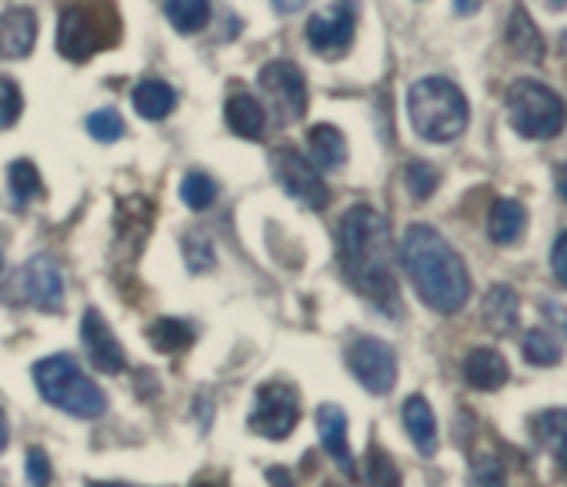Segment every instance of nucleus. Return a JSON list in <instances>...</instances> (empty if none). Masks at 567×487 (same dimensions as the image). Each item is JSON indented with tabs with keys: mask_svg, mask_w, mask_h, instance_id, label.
<instances>
[{
	"mask_svg": "<svg viewBox=\"0 0 567 487\" xmlns=\"http://www.w3.org/2000/svg\"><path fill=\"white\" fill-rule=\"evenodd\" d=\"M338 258L348 284L371 304L398 314V278L391 224L368 204L351 207L338 224Z\"/></svg>",
	"mask_w": 567,
	"mask_h": 487,
	"instance_id": "obj_1",
	"label": "nucleus"
},
{
	"mask_svg": "<svg viewBox=\"0 0 567 487\" xmlns=\"http://www.w3.org/2000/svg\"><path fill=\"white\" fill-rule=\"evenodd\" d=\"M401 265L417 298L437 314H457L471 298V278L461 255L427 224H411L401 240Z\"/></svg>",
	"mask_w": 567,
	"mask_h": 487,
	"instance_id": "obj_2",
	"label": "nucleus"
},
{
	"mask_svg": "<svg viewBox=\"0 0 567 487\" xmlns=\"http://www.w3.org/2000/svg\"><path fill=\"white\" fill-rule=\"evenodd\" d=\"M408 114L414 131L431 144L457 141L471 121L464 91L447 77H424L408 94Z\"/></svg>",
	"mask_w": 567,
	"mask_h": 487,
	"instance_id": "obj_3",
	"label": "nucleus"
},
{
	"mask_svg": "<svg viewBox=\"0 0 567 487\" xmlns=\"http://www.w3.org/2000/svg\"><path fill=\"white\" fill-rule=\"evenodd\" d=\"M121 41V21L111 0H71L58 21L61 58L84 64Z\"/></svg>",
	"mask_w": 567,
	"mask_h": 487,
	"instance_id": "obj_4",
	"label": "nucleus"
},
{
	"mask_svg": "<svg viewBox=\"0 0 567 487\" xmlns=\"http://www.w3.org/2000/svg\"><path fill=\"white\" fill-rule=\"evenodd\" d=\"M34 384L48 404H54L58 411H64L71 417L97 421L107 411L104 391L68 354H51V358L38 361L34 364Z\"/></svg>",
	"mask_w": 567,
	"mask_h": 487,
	"instance_id": "obj_5",
	"label": "nucleus"
},
{
	"mask_svg": "<svg viewBox=\"0 0 567 487\" xmlns=\"http://www.w3.org/2000/svg\"><path fill=\"white\" fill-rule=\"evenodd\" d=\"M507 117L520 137L550 141L564 131L567 107L550 87H544L537 81H514L507 87Z\"/></svg>",
	"mask_w": 567,
	"mask_h": 487,
	"instance_id": "obj_6",
	"label": "nucleus"
},
{
	"mask_svg": "<svg viewBox=\"0 0 567 487\" xmlns=\"http://www.w3.org/2000/svg\"><path fill=\"white\" fill-rule=\"evenodd\" d=\"M301 421V397L291 384H260L250 411V431L267 441H284Z\"/></svg>",
	"mask_w": 567,
	"mask_h": 487,
	"instance_id": "obj_7",
	"label": "nucleus"
},
{
	"mask_svg": "<svg viewBox=\"0 0 567 487\" xmlns=\"http://www.w3.org/2000/svg\"><path fill=\"white\" fill-rule=\"evenodd\" d=\"M270 167H274L277 184L288 190L295 200H301L311 210H324L328 207L331 190H328L318 164H311L301 151H295V147H277L270 154Z\"/></svg>",
	"mask_w": 567,
	"mask_h": 487,
	"instance_id": "obj_8",
	"label": "nucleus"
},
{
	"mask_svg": "<svg viewBox=\"0 0 567 487\" xmlns=\"http://www.w3.org/2000/svg\"><path fill=\"white\" fill-rule=\"evenodd\" d=\"M257 84H260V91L267 94L270 107L277 111V117L284 124L301 121L308 114V81H305L298 64H291V61H270V64L260 68Z\"/></svg>",
	"mask_w": 567,
	"mask_h": 487,
	"instance_id": "obj_9",
	"label": "nucleus"
},
{
	"mask_svg": "<svg viewBox=\"0 0 567 487\" xmlns=\"http://www.w3.org/2000/svg\"><path fill=\"white\" fill-rule=\"evenodd\" d=\"M11 298L18 304H34L41 311H61L64 304V278L58 261L48 255L31 258L14 278H11Z\"/></svg>",
	"mask_w": 567,
	"mask_h": 487,
	"instance_id": "obj_10",
	"label": "nucleus"
},
{
	"mask_svg": "<svg viewBox=\"0 0 567 487\" xmlns=\"http://www.w3.org/2000/svg\"><path fill=\"white\" fill-rule=\"evenodd\" d=\"M354 31H358V4L354 0H334L331 11L315 14L308 21V44L321 58L338 61L354 44Z\"/></svg>",
	"mask_w": 567,
	"mask_h": 487,
	"instance_id": "obj_11",
	"label": "nucleus"
},
{
	"mask_svg": "<svg viewBox=\"0 0 567 487\" xmlns=\"http://www.w3.org/2000/svg\"><path fill=\"white\" fill-rule=\"evenodd\" d=\"M348 367L371 394H391L398 381V358L394 351L378 338H358L348 351Z\"/></svg>",
	"mask_w": 567,
	"mask_h": 487,
	"instance_id": "obj_12",
	"label": "nucleus"
},
{
	"mask_svg": "<svg viewBox=\"0 0 567 487\" xmlns=\"http://www.w3.org/2000/svg\"><path fill=\"white\" fill-rule=\"evenodd\" d=\"M81 341H84V351L91 358V364L101 371V374H121L127 358H124V348L121 341L114 338V331L107 328V321L101 318V311H84L81 318Z\"/></svg>",
	"mask_w": 567,
	"mask_h": 487,
	"instance_id": "obj_13",
	"label": "nucleus"
},
{
	"mask_svg": "<svg viewBox=\"0 0 567 487\" xmlns=\"http://www.w3.org/2000/svg\"><path fill=\"white\" fill-rule=\"evenodd\" d=\"M38 41V14L31 8H11L0 14V61H24Z\"/></svg>",
	"mask_w": 567,
	"mask_h": 487,
	"instance_id": "obj_14",
	"label": "nucleus"
},
{
	"mask_svg": "<svg viewBox=\"0 0 567 487\" xmlns=\"http://www.w3.org/2000/svg\"><path fill=\"white\" fill-rule=\"evenodd\" d=\"M511 377L507 371V361L501 358V351L494 348H474L467 358H464V381L474 387V391H497L504 387Z\"/></svg>",
	"mask_w": 567,
	"mask_h": 487,
	"instance_id": "obj_15",
	"label": "nucleus"
},
{
	"mask_svg": "<svg viewBox=\"0 0 567 487\" xmlns=\"http://www.w3.org/2000/svg\"><path fill=\"white\" fill-rule=\"evenodd\" d=\"M318 431H321L324 450L344 467V474H354V457H351V444H348V417L338 404L318 407Z\"/></svg>",
	"mask_w": 567,
	"mask_h": 487,
	"instance_id": "obj_16",
	"label": "nucleus"
},
{
	"mask_svg": "<svg viewBox=\"0 0 567 487\" xmlns=\"http://www.w3.org/2000/svg\"><path fill=\"white\" fill-rule=\"evenodd\" d=\"M224 121L244 141H260L264 127H267V114H264L260 101H254L250 94H230L227 107H224Z\"/></svg>",
	"mask_w": 567,
	"mask_h": 487,
	"instance_id": "obj_17",
	"label": "nucleus"
},
{
	"mask_svg": "<svg viewBox=\"0 0 567 487\" xmlns=\"http://www.w3.org/2000/svg\"><path fill=\"white\" fill-rule=\"evenodd\" d=\"M401 417H404V427H408V434H411L414 447H417L424 457H431V454L437 450V421H434L431 404H427L421 394H414V397H408V401H404Z\"/></svg>",
	"mask_w": 567,
	"mask_h": 487,
	"instance_id": "obj_18",
	"label": "nucleus"
},
{
	"mask_svg": "<svg viewBox=\"0 0 567 487\" xmlns=\"http://www.w3.org/2000/svg\"><path fill=\"white\" fill-rule=\"evenodd\" d=\"M507 48L517 61H527V64H540L544 61V38L537 34L530 14L524 8H517L511 14V24H507Z\"/></svg>",
	"mask_w": 567,
	"mask_h": 487,
	"instance_id": "obj_19",
	"label": "nucleus"
},
{
	"mask_svg": "<svg viewBox=\"0 0 567 487\" xmlns=\"http://www.w3.org/2000/svg\"><path fill=\"white\" fill-rule=\"evenodd\" d=\"M484 324L487 331L494 334H511L514 324H517V294L514 288L507 284H494L487 294H484Z\"/></svg>",
	"mask_w": 567,
	"mask_h": 487,
	"instance_id": "obj_20",
	"label": "nucleus"
},
{
	"mask_svg": "<svg viewBox=\"0 0 567 487\" xmlns=\"http://www.w3.org/2000/svg\"><path fill=\"white\" fill-rule=\"evenodd\" d=\"M177 107V91L164 81H141L134 87V111L144 121H164Z\"/></svg>",
	"mask_w": 567,
	"mask_h": 487,
	"instance_id": "obj_21",
	"label": "nucleus"
},
{
	"mask_svg": "<svg viewBox=\"0 0 567 487\" xmlns=\"http://www.w3.org/2000/svg\"><path fill=\"white\" fill-rule=\"evenodd\" d=\"M524 224H527V210L517 200L511 197L494 200L491 217H487V234L494 244H514L524 234Z\"/></svg>",
	"mask_w": 567,
	"mask_h": 487,
	"instance_id": "obj_22",
	"label": "nucleus"
},
{
	"mask_svg": "<svg viewBox=\"0 0 567 487\" xmlns=\"http://www.w3.org/2000/svg\"><path fill=\"white\" fill-rule=\"evenodd\" d=\"M308 141H311V154H315V164L318 167H324V170L344 167V160H348V141H344V134L334 124H318Z\"/></svg>",
	"mask_w": 567,
	"mask_h": 487,
	"instance_id": "obj_23",
	"label": "nucleus"
},
{
	"mask_svg": "<svg viewBox=\"0 0 567 487\" xmlns=\"http://www.w3.org/2000/svg\"><path fill=\"white\" fill-rule=\"evenodd\" d=\"M164 14L177 34H197L210 21V0H164Z\"/></svg>",
	"mask_w": 567,
	"mask_h": 487,
	"instance_id": "obj_24",
	"label": "nucleus"
},
{
	"mask_svg": "<svg viewBox=\"0 0 567 487\" xmlns=\"http://www.w3.org/2000/svg\"><path fill=\"white\" fill-rule=\"evenodd\" d=\"M147 338H151L154 351H161V354H181V351H187L194 344L190 324H184L177 318H157L147 328Z\"/></svg>",
	"mask_w": 567,
	"mask_h": 487,
	"instance_id": "obj_25",
	"label": "nucleus"
},
{
	"mask_svg": "<svg viewBox=\"0 0 567 487\" xmlns=\"http://www.w3.org/2000/svg\"><path fill=\"white\" fill-rule=\"evenodd\" d=\"M520 354H524L534 367H554V364H560L564 348H560V341H557L550 331L530 328V331L524 334V341H520Z\"/></svg>",
	"mask_w": 567,
	"mask_h": 487,
	"instance_id": "obj_26",
	"label": "nucleus"
},
{
	"mask_svg": "<svg viewBox=\"0 0 567 487\" xmlns=\"http://www.w3.org/2000/svg\"><path fill=\"white\" fill-rule=\"evenodd\" d=\"M8 180H11V194L18 204H28L34 197H41L44 184H41V170L31 160H14L8 167Z\"/></svg>",
	"mask_w": 567,
	"mask_h": 487,
	"instance_id": "obj_27",
	"label": "nucleus"
},
{
	"mask_svg": "<svg viewBox=\"0 0 567 487\" xmlns=\"http://www.w3.org/2000/svg\"><path fill=\"white\" fill-rule=\"evenodd\" d=\"M217 197V184L210 174L204 170H190L184 180H181V200L190 207V210H207Z\"/></svg>",
	"mask_w": 567,
	"mask_h": 487,
	"instance_id": "obj_28",
	"label": "nucleus"
},
{
	"mask_svg": "<svg viewBox=\"0 0 567 487\" xmlns=\"http://www.w3.org/2000/svg\"><path fill=\"white\" fill-rule=\"evenodd\" d=\"M404 180H408V190H411V197H417V200H427L434 190H437V184H441V174L427 164V160H411L408 164V170H404Z\"/></svg>",
	"mask_w": 567,
	"mask_h": 487,
	"instance_id": "obj_29",
	"label": "nucleus"
},
{
	"mask_svg": "<svg viewBox=\"0 0 567 487\" xmlns=\"http://www.w3.org/2000/svg\"><path fill=\"white\" fill-rule=\"evenodd\" d=\"M24 114V94L11 77H0V131H11Z\"/></svg>",
	"mask_w": 567,
	"mask_h": 487,
	"instance_id": "obj_30",
	"label": "nucleus"
},
{
	"mask_svg": "<svg viewBox=\"0 0 567 487\" xmlns=\"http://www.w3.org/2000/svg\"><path fill=\"white\" fill-rule=\"evenodd\" d=\"M87 134L101 144H111V141H121L124 137V117L114 111V107H104V111H94L87 117Z\"/></svg>",
	"mask_w": 567,
	"mask_h": 487,
	"instance_id": "obj_31",
	"label": "nucleus"
},
{
	"mask_svg": "<svg viewBox=\"0 0 567 487\" xmlns=\"http://www.w3.org/2000/svg\"><path fill=\"white\" fill-rule=\"evenodd\" d=\"M368 484L371 487H401V470L381 447L368 450Z\"/></svg>",
	"mask_w": 567,
	"mask_h": 487,
	"instance_id": "obj_32",
	"label": "nucleus"
},
{
	"mask_svg": "<svg viewBox=\"0 0 567 487\" xmlns=\"http://www.w3.org/2000/svg\"><path fill=\"white\" fill-rule=\"evenodd\" d=\"M471 487H507L504 467L494 454H481L471 467Z\"/></svg>",
	"mask_w": 567,
	"mask_h": 487,
	"instance_id": "obj_33",
	"label": "nucleus"
},
{
	"mask_svg": "<svg viewBox=\"0 0 567 487\" xmlns=\"http://www.w3.org/2000/svg\"><path fill=\"white\" fill-rule=\"evenodd\" d=\"M184 251H187V268L190 271H207L214 265V251H210V240L204 234H190L184 240Z\"/></svg>",
	"mask_w": 567,
	"mask_h": 487,
	"instance_id": "obj_34",
	"label": "nucleus"
},
{
	"mask_svg": "<svg viewBox=\"0 0 567 487\" xmlns=\"http://www.w3.org/2000/svg\"><path fill=\"white\" fill-rule=\"evenodd\" d=\"M28 480L34 487H48L51 484V457L41 447H31L28 450Z\"/></svg>",
	"mask_w": 567,
	"mask_h": 487,
	"instance_id": "obj_35",
	"label": "nucleus"
},
{
	"mask_svg": "<svg viewBox=\"0 0 567 487\" xmlns=\"http://www.w3.org/2000/svg\"><path fill=\"white\" fill-rule=\"evenodd\" d=\"M550 268H554V278L560 281V288H567V230L557 237L554 251H550Z\"/></svg>",
	"mask_w": 567,
	"mask_h": 487,
	"instance_id": "obj_36",
	"label": "nucleus"
},
{
	"mask_svg": "<svg viewBox=\"0 0 567 487\" xmlns=\"http://www.w3.org/2000/svg\"><path fill=\"white\" fill-rule=\"evenodd\" d=\"M267 480L274 484V487H295V477L284 470V467H270L267 470Z\"/></svg>",
	"mask_w": 567,
	"mask_h": 487,
	"instance_id": "obj_37",
	"label": "nucleus"
},
{
	"mask_svg": "<svg viewBox=\"0 0 567 487\" xmlns=\"http://www.w3.org/2000/svg\"><path fill=\"white\" fill-rule=\"evenodd\" d=\"M554 447H557V460H560V467H564V474H567V424H564V431L554 437Z\"/></svg>",
	"mask_w": 567,
	"mask_h": 487,
	"instance_id": "obj_38",
	"label": "nucleus"
},
{
	"mask_svg": "<svg viewBox=\"0 0 567 487\" xmlns=\"http://www.w3.org/2000/svg\"><path fill=\"white\" fill-rule=\"evenodd\" d=\"M270 4L280 11V14H295V11H301L308 0H270Z\"/></svg>",
	"mask_w": 567,
	"mask_h": 487,
	"instance_id": "obj_39",
	"label": "nucleus"
},
{
	"mask_svg": "<svg viewBox=\"0 0 567 487\" xmlns=\"http://www.w3.org/2000/svg\"><path fill=\"white\" fill-rule=\"evenodd\" d=\"M481 4H484V0H454V11L457 14H474V11H481Z\"/></svg>",
	"mask_w": 567,
	"mask_h": 487,
	"instance_id": "obj_40",
	"label": "nucleus"
},
{
	"mask_svg": "<svg viewBox=\"0 0 567 487\" xmlns=\"http://www.w3.org/2000/svg\"><path fill=\"white\" fill-rule=\"evenodd\" d=\"M8 434H11V427H8V414L0 411V450L8 447Z\"/></svg>",
	"mask_w": 567,
	"mask_h": 487,
	"instance_id": "obj_41",
	"label": "nucleus"
},
{
	"mask_svg": "<svg viewBox=\"0 0 567 487\" xmlns=\"http://www.w3.org/2000/svg\"><path fill=\"white\" fill-rule=\"evenodd\" d=\"M557 190H560V197L567 200V164L557 167Z\"/></svg>",
	"mask_w": 567,
	"mask_h": 487,
	"instance_id": "obj_42",
	"label": "nucleus"
},
{
	"mask_svg": "<svg viewBox=\"0 0 567 487\" xmlns=\"http://www.w3.org/2000/svg\"><path fill=\"white\" fill-rule=\"evenodd\" d=\"M547 8H550V11H564V8H567V0H547Z\"/></svg>",
	"mask_w": 567,
	"mask_h": 487,
	"instance_id": "obj_43",
	"label": "nucleus"
},
{
	"mask_svg": "<svg viewBox=\"0 0 567 487\" xmlns=\"http://www.w3.org/2000/svg\"><path fill=\"white\" fill-rule=\"evenodd\" d=\"M87 487H131V484H87Z\"/></svg>",
	"mask_w": 567,
	"mask_h": 487,
	"instance_id": "obj_44",
	"label": "nucleus"
},
{
	"mask_svg": "<svg viewBox=\"0 0 567 487\" xmlns=\"http://www.w3.org/2000/svg\"><path fill=\"white\" fill-rule=\"evenodd\" d=\"M197 487H217V484H197Z\"/></svg>",
	"mask_w": 567,
	"mask_h": 487,
	"instance_id": "obj_45",
	"label": "nucleus"
},
{
	"mask_svg": "<svg viewBox=\"0 0 567 487\" xmlns=\"http://www.w3.org/2000/svg\"><path fill=\"white\" fill-rule=\"evenodd\" d=\"M0 268H4V255H0Z\"/></svg>",
	"mask_w": 567,
	"mask_h": 487,
	"instance_id": "obj_46",
	"label": "nucleus"
},
{
	"mask_svg": "<svg viewBox=\"0 0 567 487\" xmlns=\"http://www.w3.org/2000/svg\"><path fill=\"white\" fill-rule=\"evenodd\" d=\"M328 487H334V484H328Z\"/></svg>",
	"mask_w": 567,
	"mask_h": 487,
	"instance_id": "obj_47",
	"label": "nucleus"
}]
</instances>
